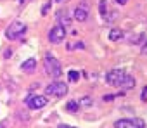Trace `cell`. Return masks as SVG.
<instances>
[{
  "label": "cell",
  "mask_w": 147,
  "mask_h": 128,
  "mask_svg": "<svg viewBox=\"0 0 147 128\" xmlns=\"http://www.w3.org/2000/svg\"><path fill=\"white\" fill-rule=\"evenodd\" d=\"M69 82H78V78H80V73L78 71H69Z\"/></svg>",
  "instance_id": "5bb4252c"
},
{
  "label": "cell",
  "mask_w": 147,
  "mask_h": 128,
  "mask_svg": "<svg viewBox=\"0 0 147 128\" xmlns=\"http://www.w3.org/2000/svg\"><path fill=\"white\" fill-rule=\"evenodd\" d=\"M5 125H7L5 121H4V123H0V128H5Z\"/></svg>",
  "instance_id": "7402d4cb"
},
{
  "label": "cell",
  "mask_w": 147,
  "mask_h": 128,
  "mask_svg": "<svg viewBox=\"0 0 147 128\" xmlns=\"http://www.w3.org/2000/svg\"><path fill=\"white\" fill-rule=\"evenodd\" d=\"M57 18H59V24H62V26L71 24V19H69V16H66V12H64V11L57 12Z\"/></svg>",
  "instance_id": "8fae6325"
},
{
  "label": "cell",
  "mask_w": 147,
  "mask_h": 128,
  "mask_svg": "<svg viewBox=\"0 0 147 128\" xmlns=\"http://www.w3.org/2000/svg\"><path fill=\"white\" fill-rule=\"evenodd\" d=\"M116 2H118V4H119V5H125V4H126V2H128V0H116Z\"/></svg>",
  "instance_id": "ac0fdd59"
},
{
  "label": "cell",
  "mask_w": 147,
  "mask_h": 128,
  "mask_svg": "<svg viewBox=\"0 0 147 128\" xmlns=\"http://www.w3.org/2000/svg\"><path fill=\"white\" fill-rule=\"evenodd\" d=\"M45 94L50 95V97H55V99H61L67 94V85L64 82H52L47 88H45Z\"/></svg>",
  "instance_id": "3957f363"
},
{
  "label": "cell",
  "mask_w": 147,
  "mask_h": 128,
  "mask_svg": "<svg viewBox=\"0 0 147 128\" xmlns=\"http://www.w3.org/2000/svg\"><path fill=\"white\" fill-rule=\"evenodd\" d=\"M24 102L30 109H43L47 106V99L43 95H28Z\"/></svg>",
  "instance_id": "52a82bcc"
},
{
  "label": "cell",
  "mask_w": 147,
  "mask_h": 128,
  "mask_svg": "<svg viewBox=\"0 0 147 128\" xmlns=\"http://www.w3.org/2000/svg\"><path fill=\"white\" fill-rule=\"evenodd\" d=\"M145 97H147V87L144 88V94H142V99H144V100H145Z\"/></svg>",
  "instance_id": "44dd1931"
},
{
  "label": "cell",
  "mask_w": 147,
  "mask_h": 128,
  "mask_svg": "<svg viewBox=\"0 0 147 128\" xmlns=\"http://www.w3.org/2000/svg\"><path fill=\"white\" fill-rule=\"evenodd\" d=\"M26 30H28V26L23 21H12L7 26V30H5V36L9 40H18V38H21L26 33Z\"/></svg>",
  "instance_id": "7a4b0ae2"
},
{
  "label": "cell",
  "mask_w": 147,
  "mask_h": 128,
  "mask_svg": "<svg viewBox=\"0 0 147 128\" xmlns=\"http://www.w3.org/2000/svg\"><path fill=\"white\" fill-rule=\"evenodd\" d=\"M90 104H92V99L90 97H85V99L80 100V106H90Z\"/></svg>",
  "instance_id": "9a60e30c"
},
{
  "label": "cell",
  "mask_w": 147,
  "mask_h": 128,
  "mask_svg": "<svg viewBox=\"0 0 147 128\" xmlns=\"http://www.w3.org/2000/svg\"><path fill=\"white\" fill-rule=\"evenodd\" d=\"M88 16H90V7H88L87 2H82V4L75 9V19L80 21V23H83V21L88 19Z\"/></svg>",
  "instance_id": "ba28073f"
},
{
  "label": "cell",
  "mask_w": 147,
  "mask_h": 128,
  "mask_svg": "<svg viewBox=\"0 0 147 128\" xmlns=\"http://www.w3.org/2000/svg\"><path fill=\"white\" fill-rule=\"evenodd\" d=\"M66 109H67V111H71V113L78 111V102H76V100H69V102L66 104Z\"/></svg>",
  "instance_id": "4fadbf2b"
},
{
  "label": "cell",
  "mask_w": 147,
  "mask_h": 128,
  "mask_svg": "<svg viewBox=\"0 0 147 128\" xmlns=\"http://www.w3.org/2000/svg\"><path fill=\"white\" fill-rule=\"evenodd\" d=\"M55 2H61V0H55Z\"/></svg>",
  "instance_id": "603a6c76"
},
{
  "label": "cell",
  "mask_w": 147,
  "mask_h": 128,
  "mask_svg": "<svg viewBox=\"0 0 147 128\" xmlns=\"http://www.w3.org/2000/svg\"><path fill=\"white\" fill-rule=\"evenodd\" d=\"M99 9H100V14H102V18L107 21V0H100V5H99Z\"/></svg>",
  "instance_id": "7c38bea8"
},
{
  "label": "cell",
  "mask_w": 147,
  "mask_h": 128,
  "mask_svg": "<svg viewBox=\"0 0 147 128\" xmlns=\"http://www.w3.org/2000/svg\"><path fill=\"white\" fill-rule=\"evenodd\" d=\"M64 38H66V28L62 24L57 23L55 26L50 28V31H49V42L50 43H61Z\"/></svg>",
  "instance_id": "5b68a950"
},
{
  "label": "cell",
  "mask_w": 147,
  "mask_h": 128,
  "mask_svg": "<svg viewBox=\"0 0 147 128\" xmlns=\"http://www.w3.org/2000/svg\"><path fill=\"white\" fill-rule=\"evenodd\" d=\"M140 52H142V54H147V42H145V43H144V47H142V49H140Z\"/></svg>",
  "instance_id": "e0dca14e"
},
{
  "label": "cell",
  "mask_w": 147,
  "mask_h": 128,
  "mask_svg": "<svg viewBox=\"0 0 147 128\" xmlns=\"http://www.w3.org/2000/svg\"><path fill=\"white\" fill-rule=\"evenodd\" d=\"M114 128H145V123L140 118H125L118 119L114 123Z\"/></svg>",
  "instance_id": "277c9868"
},
{
  "label": "cell",
  "mask_w": 147,
  "mask_h": 128,
  "mask_svg": "<svg viewBox=\"0 0 147 128\" xmlns=\"http://www.w3.org/2000/svg\"><path fill=\"white\" fill-rule=\"evenodd\" d=\"M59 128H76V126H69V125H59Z\"/></svg>",
  "instance_id": "d6986e66"
},
{
  "label": "cell",
  "mask_w": 147,
  "mask_h": 128,
  "mask_svg": "<svg viewBox=\"0 0 147 128\" xmlns=\"http://www.w3.org/2000/svg\"><path fill=\"white\" fill-rule=\"evenodd\" d=\"M125 78H126V73H125L123 69H113V71L107 73L106 82H107L109 85H113V87H121L123 82H125Z\"/></svg>",
  "instance_id": "8992f818"
},
{
  "label": "cell",
  "mask_w": 147,
  "mask_h": 128,
  "mask_svg": "<svg viewBox=\"0 0 147 128\" xmlns=\"http://www.w3.org/2000/svg\"><path fill=\"white\" fill-rule=\"evenodd\" d=\"M125 36V33L121 31V30H111V33H109V40L111 42H118V40H121Z\"/></svg>",
  "instance_id": "30bf717a"
},
{
  "label": "cell",
  "mask_w": 147,
  "mask_h": 128,
  "mask_svg": "<svg viewBox=\"0 0 147 128\" xmlns=\"http://www.w3.org/2000/svg\"><path fill=\"white\" fill-rule=\"evenodd\" d=\"M21 69H23V71H28V73L35 71V69H36V59L30 57L28 61H24V62L21 64Z\"/></svg>",
  "instance_id": "9c48e42d"
},
{
  "label": "cell",
  "mask_w": 147,
  "mask_h": 128,
  "mask_svg": "<svg viewBox=\"0 0 147 128\" xmlns=\"http://www.w3.org/2000/svg\"><path fill=\"white\" fill-rule=\"evenodd\" d=\"M49 9H50V4H47V5L43 7V11H42V14H47V12H49Z\"/></svg>",
  "instance_id": "2e32d148"
},
{
  "label": "cell",
  "mask_w": 147,
  "mask_h": 128,
  "mask_svg": "<svg viewBox=\"0 0 147 128\" xmlns=\"http://www.w3.org/2000/svg\"><path fill=\"white\" fill-rule=\"evenodd\" d=\"M43 66H45V71H47V75L50 76V78H59L61 75H62V66H61V62L54 57V55H47L45 57V61H43Z\"/></svg>",
  "instance_id": "6da1fadb"
},
{
  "label": "cell",
  "mask_w": 147,
  "mask_h": 128,
  "mask_svg": "<svg viewBox=\"0 0 147 128\" xmlns=\"http://www.w3.org/2000/svg\"><path fill=\"white\" fill-rule=\"evenodd\" d=\"M113 99H114V95H106L104 97V100H113Z\"/></svg>",
  "instance_id": "ffe728a7"
}]
</instances>
